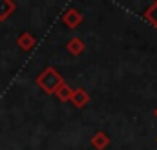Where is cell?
I'll return each instance as SVG.
<instances>
[{
  "instance_id": "cell-1",
  "label": "cell",
  "mask_w": 157,
  "mask_h": 150,
  "mask_svg": "<svg viewBox=\"0 0 157 150\" xmlns=\"http://www.w3.org/2000/svg\"><path fill=\"white\" fill-rule=\"evenodd\" d=\"M35 82H37V86H39L44 93H48V95H55V92L59 90V86L64 84L66 81H64V77L59 73L53 66H48V68H44V70L37 75Z\"/></svg>"
},
{
  "instance_id": "cell-2",
  "label": "cell",
  "mask_w": 157,
  "mask_h": 150,
  "mask_svg": "<svg viewBox=\"0 0 157 150\" xmlns=\"http://www.w3.org/2000/svg\"><path fill=\"white\" fill-rule=\"evenodd\" d=\"M62 22L70 30H75V28H78L82 24V13L78 9H75V7H70V9H66L62 13Z\"/></svg>"
},
{
  "instance_id": "cell-3",
  "label": "cell",
  "mask_w": 157,
  "mask_h": 150,
  "mask_svg": "<svg viewBox=\"0 0 157 150\" xmlns=\"http://www.w3.org/2000/svg\"><path fill=\"white\" fill-rule=\"evenodd\" d=\"M90 143H91V147H93L95 150H106L108 147H110L112 139H110V136H108L104 130H99V132H95V134L91 136Z\"/></svg>"
},
{
  "instance_id": "cell-4",
  "label": "cell",
  "mask_w": 157,
  "mask_h": 150,
  "mask_svg": "<svg viewBox=\"0 0 157 150\" xmlns=\"http://www.w3.org/2000/svg\"><path fill=\"white\" fill-rule=\"evenodd\" d=\"M70 103L75 108H84L90 103V93L84 88H73V93H71V101Z\"/></svg>"
},
{
  "instance_id": "cell-5",
  "label": "cell",
  "mask_w": 157,
  "mask_h": 150,
  "mask_svg": "<svg viewBox=\"0 0 157 150\" xmlns=\"http://www.w3.org/2000/svg\"><path fill=\"white\" fill-rule=\"evenodd\" d=\"M17 44H18V48L22 51H31L35 48V44H37V38L33 37L29 31H24V33H20L17 37Z\"/></svg>"
},
{
  "instance_id": "cell-6",
  "label": "cell",
  "mask_w": 157,
  "mask_h": 150,
  "mask_svg": "<svg viewBox=\"0 0 157 150\" xmlns=\"http://www.w3.org/2000/svg\"><path fill=\"white\" fill-rule=\"evenodd\" d=\"M66 49H68L73 57H78V55L84 53L86 44H84V40H82L80 37H73V38H70V40L66 42Z\"/></svg>"
},
{
  "instance_id": "cell-7",
  "label": "cell",
  "mask_w": 157,
  "mask_h": 150,
  "mask_svg": "<svg viewBox=\"0 0 157 150\" xmlns=\"http://www.w3.org/2000/svg\"><path fill=\"white\" fill-rule=\"evenodd\" d=\"M17 11V4L13 0H0V22L7 20Z\"/></svg>"
},
{
  "instance_id": "cell-8",
  "label": "cell",
  "mask_w": 157,
  "mask_h": 150,
  "mask_svg": "<svg viewBox=\"0 0 157 150\" xmlns=\"http://www.w3.org/2000/svg\"><path fill=\"white\" fill-rule=\"evenodd\" d=\"M71 93H73V88L64 82V84H60L59 90L55 92V97H57L60 103H70V101H71Z\"/></svg>"
},
{
  "instance_id": "cell-9",
  "label": "cell",
  "mask_w": 157,
  "mask_h": 150,
  "mask_svg": "<svg viewBox=\"0 0 157 150\" xmlns=\"http://www.w3.org/2000/svg\"><path fill=\"white\" fill-rule=\"evenodd\" d=\"M144 20H148V22L157 30V0L146 7V11H144Z\"/></svg>"
},
{
  "instance_id": "cell-10",
  "label": "cell",
  "mask_w": 157,
  "mask_h": 150,
  "mask_svg": "<svg viewBox=\"0 0 157 150\" xmlns=\"http://www.w3.org/2000/svg\"><path fill=\"white\" fill-rule=\"evenodd\" d=\"M154 113H155V117H157V108H155V110H154Z\"/></svg>"
}]
</instances>
